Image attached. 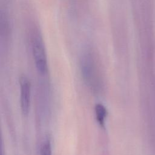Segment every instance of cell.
<instances>
[{"label": "cell", "mask_w": 155, "mask_h": 155, "mask_svg": "<svg viewBox=\"0 0 155 155\" xmlns=\"http://www.w3.org/2000/svg\"><path fill=\"white\" fill-rule=\"evenodd\" d=\"M31 50L37 70L45 74L48 70L47 57L42 39L38 35H33L31 38Z\"/></svg>", "instance_id": "obj_2"}, {"label": "cell", "mask_w": 155, "mask_h": 155, "mask_svg": "<svg viewBox=\"0 0 155 155\" xmlns=\"http://www.w3.org/2000/svg\"><path fill=\"white\" fill-rule=\"evenodd\" d=\"M94 111L97 122L101 127H104L107 116V111L106 108L101 104H97L95 106Z\"/></svg>", "instance_id": "obj_4"}, {"label": "cell", "mask_w": 155, "mask_h": 155, "mask_svg": "<svg viewBox=\"0 0 155 155\" xmlns=\"http://www.w3.org/2000/svg\"><path fill=\"white\" fill-rule=\"evenodd\" d=\"M20 104L22 113L27 115L30 110L31 99V84L27 77L22 76L19 79Z\"/></svg>", "instance_id": "obj_3"}, {"label": "cell", "mask_w": 155, "mask_h": 155, "mask_svg": "<svg viewBox=\"0 0 155 155\" xmlns=\"http://www.w3.org/2000/svg\"><path fill=\"white\" fill-rule=\"evenodd\" d=\"M83 78L88 87L96 93H101L104 86V79L96 60L90 53L84 54L81 60Z\"/></svg>", "instance_id": "obj_1"}, {"label": "cell", "mask_w": 155, "mask_h": 155, "mask_svg": "<svg viewBox=\"0 0 155 155\" xmlns=\"http://www.w3.org/2000/svg\"><path fill=\"white\" fill-rule=\"evenodd\" d=\"M40 155H52V148L50 139L46 137L43 140L40 150Z\"/></svg>", "instance_id": "obj_5"}]
</instances>
